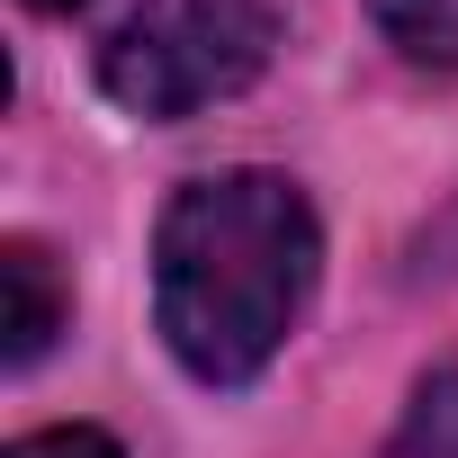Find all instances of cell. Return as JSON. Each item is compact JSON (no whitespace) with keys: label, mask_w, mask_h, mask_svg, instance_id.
<instances>
[{"label":"cell","mask_w":458,"mask_h":458,"mask_svg":"<svg viewBox=\"0 0 458 458\" xmlns=\"http://www.w3.org/2000/svg\"><path fill=\"white\" fill-rule=\"evenodd\" d=\"M324 225L288 171L234 162L180 180L153 225V324L198 386H252L306 324Z\"/></svg>","instance_id":"6da1fadb"},{"label":"cell","mask_w":458,"mask_h":458,"mask_svg":"<svg viewBox=\"0 0 458 458\" xmlns=\"http://www.w3.org/2000/svg\"><path fill=\"white\" fill-rule=\"evenodd\" d=\"M270 46H279L270 0H135L99 46V90L126 117L171 126V117H198L252 90Z\"/></svg>","instance_id":"7a4b0ae2"},{"label":"cell","mask_w":458,"mask_h":458,"mask_svg":"<svg viewBox=\"0 0 458 458\" xmlns=\"http://www.w3.org/2000/svg\"><path fill=\"white\" fill-rule=\"evenodd\" d=\"M0 279H10V369H37L46 360V342L64 333V315H72V297H64V279H55V261L37 252V243H10L0 252Z\"/></svg>","instance_id":"3957f363"},{"label":"cell","mask_w":458,"mask_h":458,"mask_svg":"<svg viewBox=\"0 0 458 458\" xmlns=\"http://www.w3.org/2000/svg\"><path fill=\"white\" fill-rule=\"evenodd\" d=\"M369 19L404 64L458 72V0H369Z\"/></svg>","instance_id":"277c9868"},{"label":"cell","mask_w":458,"mask_h":458,"mask_svg":"<svg viewBox=\"0 0 458 458\" xmlns=\"http://www.w3.org/2000/svg\"><path fill=\"white\" fill-rule=\"evenodd\" d=\"M386 458H458V360H440V369L413 386V404H404Z\"/></svg>","instance_id":"5b68a950"},{"label":"cell","mask_w":458,"mask_h":458,"mask_svg":"<svg viewBox=\"0 0 458 458\" xmlns=\"http://www.w3.org/2000/svg\"><path fill=\"white\" fill-rule=\"evenodd\" d=\"M404 279H458V198L404 243Z\"/></svg>","instance_id":"8992f818"},{"label":"cell","mask_w":458,"mask_h":458,"mask_svg":"<svg viewBox=\"0 0 458 458\" xmlns=\"http://www.w3.org/2000/svg\"><path fill=\"white\" fill-rule=\"evenodd\" d=\"M10 458H126L108 431H90V422H55V431H28V440H10Z\"/></svg>","instance_id":"52a82bcc"},{"label":"cell","mask_w":458,"mask_h":458,"mask_svg":"<svg viewBox=\"0 0 458 458\" xmlns=\"http://www.w3.org/2000/svg\"><path fill=\"white\" fill-rule=\"evenodd\" d=\"M28 10H81V0H28Z\"/></svg>","instance_id":"ba28073f"}]
</instances>
